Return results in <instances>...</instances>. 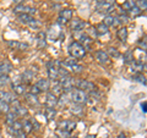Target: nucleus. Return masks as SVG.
<instances>
[{"label": "nucleus", "instance_id": "obj_1", "mask_svg": "<svg viewBox=\"0 0 147 138\" xmlns=\"http://www.w3.org/2000/svg\"><path fill=\"white\" fill-rule=\"evenodd\" d=\"M67 52L72 59H81L86 55V49L82 47L79 42H72L69 44Z\"/></svg>", "mask_w": 147, "mask_h": 138}, {"label": "nucleus", "instance_id": "obj_2", "mask_svg": "<svg viewBox=\"0 0 147 138\" xmlns=\"http://www.w3.org/2000/svg\"><path fill=\"white\" fill-rule=\"evenodd\" d=\"M115 5V0H98L96 4V11L100 15H108Z\"/></svg>", "mask_w": 147, "mask_h": 138}, {"label": "nucleus", "instance_id": "obj_3", "mask_svg": "<svg viewBox=\"0 0 147 138\" xmlns=\"http://www.w3.org/2000/svg\"><path fill=\"white\" fill-rule=\"evenodd\" d=\"M70 98L71 100L75 104H79V105H84L88 102V95H87L86 92L81 90V89H72L70 92Z\"/></svg>", "mask_w": 147, "mask_h": 138}, {"label": "nucleus", "instance_id": "obj_4", "mask_svg": "<svg viewBox=\"0 0 147 138\" xmlns=\"http://www.w3.org/2000/svg\"><path fill=\"white\" fill-rule=\"evenodd\" d=\"M63 65L60 61L55 60V61H49L47 64V68H48V77L52 81H57L59 78V68Z\"/></svg>", "mask_w": 147, "mask_h": 138}, {"label": "nucleus", "instance_id": "obj_5", "mask_svg": "<svg viewBox=\"0 0 147 138\" xmlns=\"http://www.w3.org/2000/svg\"><path fill=\"white\" fill-rule=\"evenodd\" d=\"M59 83L61 86V89H63V93H70V92L74 89L75 87V80L70 76H64V77H59Z\"/></svg>", "mask_w": 147, "mask_h": 138}, {"label": "nucleus", "instance_id": "obj_6", "mask_svg": "<svg viewBox=\"0 0 147 138\" xmlns=\"http://www.w3.org/2000/svg\"><path fill=\"white\" fill-rule=\"evenodd\" d=\"M63 66H65L67 70H70L71 72H74V73H79V72H81L82 70H84V67H82L81 65H79L74 59H67V60H65L63 64H61Z\"/></svg>", "mask_w": 147, "mask_h": 138}, {"label": "nucleus", "instance_id": "obj_7", "mask_svg": "<svg viewBox=\"0 0 147 138\" xmlns=\"http://www.w3.org/2000/svg\"><path fill=\"white\" fill-rule=\"evenodd\" d=\"M72 18V10L70 9H64L60 11L58 17V25H66L69 21Z\"/></svg>", "mask_w": 147, "mask_h": 138}, {"label": "nucleus", "instance_id": "obj_8", "mask_svg": "<svg viewBox=\"0 0 147 138\" xmlns=\"http://www.w3.org/2000/svg\"><path fill=\"white\" fill-rule=\"evenodd\" d=\"M75 86L77 87V89H81V90H84V92H94V84L92 83V82L90 81H87V80H80V81H77Z\"/></svg>", "mask_w": 147, "mask_h": 138}, {"label": "nucleus", "instance_id": "obj_9", "mask_svg": "<svg viewBox=\"0 0 147 138\" xmlns=\"http://www.w3.org/2000/svg\"><path fill=\"white\" fill-rule=\"evenodd\" d=\"M36 9L34 7H32V6H28V5H17L15 9H13V12L15 13H18V15H20V13H26V15H34L36 13Z\"/></svg>", "mask_w": 147, "mask_h": 138}, {"label": "nucleus", "instance_id": "obj_10", "mask_svg": "<svg viewBox=\"0 0 147 138\" xmlns=\"http://www.w3.org/2000/svg\"><path fill=\"white\" fill-rule=\"evenodd\" d=\"M58 126H59L58 128H60V130H64V131L71 133L76 128V122H74L71 120H63V121L59 122Z\"/></svg>", "mask_w": 147, "mask_h": 138}, {"label": "nucleus", "instance_id": "obj_11", "mask_svg": "<svg viewBox=\"0 0 147 138\" xmlns=\"http://www.w3.org/2000/svg\"><path fill=\"white\" fill-rule=\"evenodd\" d=\"M96 59H97V61L99 64H102V65H108L110 62L109 55L107 54V52H104V50H98V52H96Z\"/></svg>", "mask_w": 147, "mask_h": 138}, {"label": "nucleus", "instance_id": "obj_12", "mask_svg": "<svg viewBox=\"0 0 147 138\" xmlns=\"http://www.w3.org/2000/svg\"><path fill=\"white\" fill-rule=\"evenodd\" d=\"M0 100H3V102H6L7 104H13L16 103L17 100L15 98V95H13L12 93H9V92H4L0 89Z\"/></svg>", "mask_w": 147, "mask_h": 138}, {"label": "nucleus", "instance_id": "obj_13", "mask_svg": "<svg viewBox=\"0 0 147 138\" xmlns=\"http://www.w3.org/2000/svg\"><path fill=\"white\" fill-rule=\"evenodd\" d=\"M45 105H47V108L54 109L58 105L57 95L53 94V93H47V95H45Z\"/></svg>", "mask_w": 147, "mask_h": 138}, {"label": "nucleus", "instance_id": "obj_14", "mask_svg": "<svg viewBox=\"0 0 147 138\" xmlns=\"http://www.w3.org/2000/svg\"><path fill=\"white\" fill-rule=\"evenodd\" d=\"M6 43L11 49H15V50H25L28 48L27 43H22V42H18V40H7Z\"/></svg>", "mask_w": 147, "mask_h": 138}, {"label": "nucleus", "instance_id": "obj_15", "mask_svg": "<svg viewBox=\"0 0 147 138\" xmlns=\"http://www.w3.org/2000/svg\"><path fill=\"white\" fill-rule=\"evenodd\" d=\"M86 27V22L80 20V18H75L71 22V31L72 32H80Z\"/></svg>", "mask_w": 147, "mask_h": 138}, {"label": "nucleus", "instance_id": "obj_16", "mask_svg": "<svg viewBox=\"0 0 147 138\" xmlns=\"http://www.w3.org/2000/svg\"><path fill=\"white\" fill-rule=\"evenodd\" d=\"M34 86L38 88L40 92H47L48 89H49V87H50V84H49V81L48 80H44V78H40V80H38L34 83Z\"/></svg>", "mask_w": 147, "mask_h": 138}, {"label": "nucleus", "instance_id": "obj_17", "mask_svg": "<svg viewBox=\"0 0 147 138\" xmlns=\"http://www.w3.org/2000/svg\"><path fill=\"white\" fill-rule=\"evenodd\" d=\"M21 78H22V83H24V84H28V83H31V82H32V80L34 78V72L31 71V70H26L21 75Z\"/></svg>", "mask_w": 147, "mask_h": 138}, {"label": "nucleus", "instance_id": "obj_18", "mask_svg": "<svg viewBox=\"0 0 147 138\" xmlns=\"http://www.w3.org/2000/svg\"><path fill=\"white\" fill-rule=\"evenodd\" d=\"M17 20L21 22V23L24 25H27V26H31L32 22L34 21V18L32 17L31 15H26V13H20V15L17 16Z\"/></svg>", "mask_w": 147, "mask_h": 138}, {"label": "nucleus", "instance_id": "obj_19", "mask_svg": "<svg viewBox=\"0 0 147 138\" xmlns=\"http://www.w3.org/2000/svg\"><path fill=\"white\" fill-rule=\"evenodd\" d=\"M12 71V65L7 61L0 62V75H9Z\"/></svg>", "mask_w": 147, "mask_h": 138}, {"label": "nucleus", "instance_id": "obj_20", "mask_svg": "<svg viewBox=\"0 0 147 138\" xmlns=\"http://www.w3.org/2000/svg\"><path fill=\"white\" fill-rule=\"evenodd\" d=\"M102 23L104 26H107V27H114V26H117L118 25V22H117V17L115 16H112V15H107L104 17V20Z\"/></svg>", "mask_w": 147, "mask_h": 138}, {"label": "nucleus", "instance_id": "obj_21", "mask_svg": "<svg viewBox=\"0 0 147 138\" xmlns=\"http://www.w3.org/2000/svg\"><path fill=\"white\" fill-rule=\"evenodd\" d=\"M117 37H118V39L120 40L121 43H125L126 39H127V29H126V27H121V28H119L117 31Z\"/></svg>", "mask_w": 147, "mask_h": 138}, {"label": "nucleus", "instance_id": "obj_22", "mask_svg": "<svg viewBox=\"0 0 147 138\" xmlns=\"http://www.w3.org/2000/svg\"><path fill=\"white\" fill-rule=\"evenodd\" d=\"M12 89H13V93L17 94V95H25L26 94V84H24V83L13 84Z\"/></svg>", "mask_w": 147, "mask_h": 138}, {"label": "nucleus", "instance_id": "obj_23", "mask_svg": "<svg viewBox=\"0 0 147 138\" xmlns=\"http://www.w3.org/2000/svg\"><path fill=\"white\" fill-rule=\"evenodd\" d=\"M81 45H82V47H84L85 49L86 48H91V44H92V42H93V40H92V38H91V37L88 36V34H84V36H81Z\"/></svg>", "mask_w": 147, "mask_h": 138}, {"label": "nucleus", "instance_id": "obj_24", "mask_svg": "<svg viewBox=\"0 0 147 138\" xmlns=\"http://www.w3.org/2000/svg\"><path fill=\"white\" fill-rule=\"evenodd\" d=\"M25 99H26V102L28 103L30 105H38V103H39V100H38V98H37V95H34V94H31V93H27V94H25Z\"/></svg>", "mask_w": 147, "mask_h": 138}, {"label": "nucleus", "instance_id": "obj_25", "mask_svg": "<svg viewBox=\"0 0 147 138\" xmlns=\"http://www.w3.org/2000/svg\"><path fill=\"white\" fill-rule=\"evenodd\" d=\"M45 33L43 31H40V32H38V34H37V42H38V47L39 48H44L45 47Z\"/></svg>", "mask_w": 147, "mask_h": 138}, {"label": "nucleus", "instance_id": "obj_26", "mask_svg": "<svg viewBox=\"0 0 147 138\" xmlns=\"http://www.w3.org/2000/svg\"><path fill=\"white\" fill-rule=\"evenodd\" d=\"M123 59L126 65H131L132 61H134V53H132L131 50H127V52H125V54L123 55Z\"/></svg>", "mask_w": 147, "mask_h": 138}, {"label": "nucleus", "instance_id": "obj_27", "mask_svg": "<svg viewBox=\"0 0 147 138\" xmlns=\"http://www.w3.org/2000/svg\"><path fill=\"white\" fill-rule=\"evenodd\" d=\"M21 123H22V131H24L26 135L27 133H31L32 131H33V125H32V122L31 121H28V120H24V121H21Z\"/></svg>", "mask_w": 147, "mask_h": 138}, {"label": "nucleus", "instance_id": "obj_28", "mask_svg": "<svg viewBox=\"0 0 147 138\" xmlns=\"http://www.w3.org/2000/svg\"><path fill=\"white\" fill-rule=\"evenodd\" d=\"M94 32L97 36H102V34H107L108 33V27L104 26L103 23H99L94 27Z\"/></svg>", "mask_w": 147, "mask_h": 138}, {"label": "nucleus", "instance_id": "obj_29", "mask_svg": "<svg viewBox=\"0 0 147 138\" xmlns=\"http://www.w3.org/2000/svg\"><path fill=\"white\" fill-rule=\"evenodd\" d=\"M16 120H17V115L10 110V111L7 113V115H6V125L7 126H11Z\"/></svg>", "mask_w": 147, "mask_h": 138}, {"label": "nucleus", "instance_id": "obj_30", "mask_svg": "<svg viewBox=\"0 0 147 138\" xmlns=\"http://www.w3.org/2000/svg\"><path fill=\"white\" fill-rule=\"evenodd\" d=\"M131 65H132V67H134V70L137 71V72H141L142 68H146V64L142 62L141 60H134Z\"/></svg>", "mask_w": 147, "mask_h": 138}, {"label": "nucleus", "instance_id": "obj_31", "mask_svg": "<svg viewBox=\"0 0 147 138\" xmlns=\"http://www.w3.org/2000/svg\"><path fill=\"white\" fill-rule=\"evenodd\" d=\"M55 136H57L58 138H69L71 136V133L64 131V130H60V128H58V130L55 131Z\"/></svg>", "mask_w": 147, "mask_h": 138}, {"label": "nucleus", "instance_id": "obj_32", "mask_svg": "<svg viewBox=\"0 0 147 138\" xmlns=\"http://www.w3.org/2000/svg\"><path fill=\"white\" fill-rule=\"evenodd\" d=\"M11 110V107L10 104H7L6 102H3V100H0V113H9Z\"/></svg>", "mask_w": 147, "mask_h": 138}, {"label": "nucleus", "instance_id": "obj_33", "mask_svg": "<svg viewBox=\"0 0 147 138\" xmlns=\"http://www.w3.org/2000/svg\"><path fill=\"white\" fill-rule=\"evenodd\" d=\"M67 102H69V93H61L60 99H58V104L60 107H64Z\"/></svg>", "mask_w": 147, "mask_h": 138}, {"label": "nucleus", "instance_id": "obj_34", "mask_svg": "<svg viewBox=\"0 0 147 138\" xmlns=\"http://www.w3.org/2000/svg\"><path fill=\"white\" fill-rule=\"evenodd\" d=\"M55 115H57L55 109L47 108V110H45V116H47V119H49V120H53V119L55 117Z\"/></svg>", "mask_w": 147, "mask_h": 138}, {"label": "nucleus", "instance_id": "obj_35", "mask_svg": "<svg viewBox=\"0 0 147 138\" xmlns=\"http://www.w3.org/2000/svg\"><path fill=\"white\" fill-rule=\"evenodd\" d=\"M127 12L130 13V15H131L132 17H136V16H139L140 13H141V10H140V9L137 7L136 5H134V6H132V7H131V9H130V10H129Z\"/></svg>", "mask_w": 147, "mask_h": 138}, {"label": "nucleus", "instance_id": "obj_36", "mask_svg": "<svg viewBox=\"0 0 147 138\" xmlns=\"http://www.w3.org/2000/svg\"><path fill=\"white\" fill-rule=\"evenodd\" d=\"M134 78L135 81H137V82H140V83H142V84H146V77L144 76V75H141V72H139V73H136V75H134Z\"/></svg>", "mask_w": 147, "mask_h": 138}, {"label": "nucleus", "instance_id": "obj_37", "mask_svg": "<svg viewBox=\"0 0 147 138\" xmlns=\"http://www.w3.org/2000/svg\"><path fill=\"white\" fill-rule=\"evenodd\" d=\"M135 5L140 9V10H146V7H147V3H146V0H137V1L135 3Z\"/></svg>", "mask_w": 147, "mask_h": 138}, {"label": "nucleus", "instance_id": "obj_38", "mask_svg": "<svg viewBox=\"0 0 147 138\" xmlns=\"http://www.w3.org/2000/svg\"><path fill=\"white\" fill-rule=\"evenodd\" d=\"M71 111H72L74 114L81 115V114H82V111H84V109L81 108V105H79V104H75V105H72V107H71Z\"/></svg>", "mask_w": 147, "mask_h": 138}, {"label": "nucleus", "instance_id": "obj_39", "mask_svg": "<svg viewBox=\"0 0 147 138\" xmlns=\"http://www.w3.org/2000/svg\"><path fill=\"white\" fill-rule=\"evenodd\" d=\"M10 83V78L7 75H0V86H5Z\"/></svg>", "mask_w": 147, "mask_h": 138}, {"label": "nucleus", "instance_id": "obj_40", "mask_svg": "<svg viewBox=\"0 0 147 138\" xmlns=\"http://www.w3.org/2000/svg\"><path fill=\"white\" fill-rule=\"evenodd\" d=\"M108 55L110 54V56H113V58H119L120 56V53L118 52L117 49H114V48H109V53H107Z\"/></svg>", "mask_w": 147, "mask_h": 138}, {"label": "nucleus", "instance_id": "obj_41", "mask_svg": "<svg viewBox=\"0 0 147 138\" xmlns=\"http://www.w3.org/2000/svg\"><path fill=\"white\" fill-rule=\"evenodd\" d=\"M134 5H135V3H132V1H130V0H129V1H126V3H124V4H123V6H121V7L124 9V10L129 11Z\"/></svg>", "mask_w": 147, "mask_h": 138}, {"label": "nucleus", "instance_id": "obj_42", "mask_svg": "<svg viewBox=\"0 0 147 138\" xmlns=\"http://www.w3.org/2000/svg\"><path fill=\"white\" fill-rule=\"evenodd\" d=\"M30 93L31 94H34V95H38L39 93H40V90L37 88V87L33 84V86H31V89H30Z\"/></svg>", "mask_w": 147, "mask_h": 138}, {"label": "nucleus", "instance_id": "obj_43", "mask_svg": "<svg viewBox=\"0 0 147 138\" xmlns=\"http://www.w3.org/2000/svg\"><path fill=\"white\" fill-rule=\"evenodd\" d=\"M13 136H15V138H27L26 137V133L24 131H17Z\"/></svg>", "mask_w": 147, "mask_h": 138}, {"label": "nucleus", "instance_id": "obj_44", "mask_svg": "<svg viewBox=\"0 0 147 138\" xmlns=\"http://www.w3.org/2000/svg\"><path fill=\"white\" fill-rule=\"evenodd\" d=\"M141 110H142L144 113H146V110H147V103H146V102L141 103Z\"/></svg>", "mask_w": 147, "mask_h": 138}, {"label": "nucleus", "instance_id": "obj_45", "mask_svg": "<svg viewBox=\"0 0 147 138\" xmlns=\"http://www.w3.org/2000/svg\"><path fill=\"white\" fill-rule=\"evenodd\" d=\"M139 44L141 45L142 48H144V50H146V42H145V39H140V42H139Z\"/></svg>", "mask_w": 147, "mask_h": 138}, {"label": "nucleus", "instance_id": "obj_46", "mask_svg": "<svg viewBox=\"0 0 147 138\" xmlns=\"http://www.w3.org/2000/svg\"><path fill=\"white\" fill-rule=\"evenodd\" d=\"M118 138H126V135H125V133H119V136H118Z\"/></svg>", "mask_w": 147, "mask_h": 138}, {"label": "nucleus", "instance_id": "obj_47", "mask_svg": "<svg viewBox=\"0 0 147 138\" xmlns=\"http://www.w3.org/2000/svg\"><path fill=\"white\" fill-rule=\"evenodd\" d=\"M22 1H24V0H13V3H15V4H17V5H21V4H22Z\"/></svg>", "mask_w": 147, "mask_h": 138}, {"label": "nucleus", "instance_id": "obj_48", "mask_svg": "<svg viewBox=\"0 0 147 138\" xmlns=\"http://www.w3.org/2000/svg\"><path fill=\"white\" fill-rule=\"evenodd\" d=\"M86 138H96V136H94V135H88Z\"/></svg>", "mask_w": 147, "mask_h": 138}, {"label": "nucleus", "instance_id": "obj_49", "mask_svg": "<svg viewBox=\"0 0 147 138\" xmlns=\"http://www.w3.org/2000/svg\"><path fill=\"white\" fill-rule=\"evenodd\" d=\"M55 1H65V0H55Z\"/></svg>", "mask_w": 147, "mask_h": 138}, {"label": "nucleus", "instance_id": "obj_50", "mask_svg": "<svg viewBox=\"0 0 147 138\" xmlns=\"http://www.w3.org/2000/svg\"><path fill=\"white\" fill-rule=\"evenodd\" d=\"M69 138H76V137H71V136H70V137H69Z\"/></svg>", "mask_w": 147, "mask_h": 138}]
</instances>
